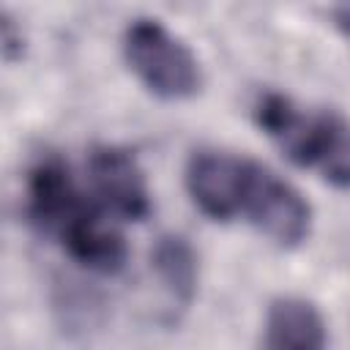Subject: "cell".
Returning a JSON list of instances; mask_svg holds the SVG:
<instances>
[{"mask_svg":"<svg viewBox=\"0 0 350 350\" xmlns=\"http://www.w3.org/2000/svg\"><path fill=\"white\" fill-rule=\"evenodd\" d=\"M254 118L260 129L301 167L317 170L328 183L350 189V123L331 112L298 107L284 93H262Z\"/></svg>","mask_w":350,"mask_h":350,"instance_id":"1","label":"cell"},{"mask_svg":"<svg viewBox=\"0 0 350 350\" xmlns=\"http://www.w3.org/2000/svg\"><path fill=\"white\" fill-rule=\"evenodd\" d=\"M123 52L139 82L159 98H191L202 85L191 49L156 19H134L123 36Z\"/></svg>","mask_w":350,"mask_h":350,"instance_id":"2","label":"cell"},{"mask_svg":"<svg viewBox=\"0 0 350 350\" xmlns=\"http://www.w3.org/2000/svg\"><path fill=\"white\" fill-rule=\"evenodd\" d=\"M235 216H246V221L254 224L265 238L287 249L304 243L312 227V208L304 194L273 170L252 159L243 161Z\"/></svg>","mask_w":350,"mask_h":350,"instance_id":"3","label":"cell"},{"mask_svg":"<svg viewBox=\"0 0 350 350\" xmlns=\"http://www.w3.org/2000/svg\"><path fill=\"white\" fill-rule=\"evenodd\" d=\"M96 197L123 219H142L150 211V194L137 159L115 145H101L88 161Z\"/></svg>","mask_w":350,"mask_h":350,"instance_id":"4","label":"cell"},{"mask_svg":"<svg viewBox=\"0 0 350 350\" xmlns=\"http://www.w3.org/2000/svg\"><path fill=\"white\" fill-rule=\"evenodd\" d=\"M90 202L79 194L68 167L60 159H41L27 175V216L46 232L57 235L74 216H79Z\"/></svg>","mask_w":350,"mask_h":350,"instance_id":"5","label":"cell"},{"mask_svg":"<svg viewBox=\"0 0 350 350\" xmlns=\"http://www.w3.org/2000/svg\"><path fill=\"white\" fill-rule=\"evenodd\" d=\"M241 175L243 159L221 150H197L186 164V189L205 216L227 221L238 211Z\"/></svg>","mask_w":350,"mask_h":350,"instance_id":"6","label":"cell"},{"mask_svg":"<svg viewBox=\"0 0 350 350\" xmlns=\"http://www.w3.org/2000/svg\"><path fill=\"white\" fill-rule=\"evenodd\" d=\"M57 241L74 257L79 265L98 271V273H115L126 262V241L123 235L107 224L98 211L90 205L79 216H74L60 232Z\"/></svg>","mask_w":350,"mask_h":350,"instance_id":"7","label":"cell"},{"mask_svg":"<svg viewBox=\"0 0 350 350\" xmlns=\"http://www.w3.org/2000/svg\"><path fill=\"white\" fill-rule=\"evenodd\" d=\"M325 320L304 298H276L265 314L262 347L268 350H320L325 347Z\"/></svg>","mask_w":350,"mask_h":350,"instance_id":"8","label":"cell"},{"mask_svg":"<svg viewBox=\"0 0 350 350\" xmlns=\"http://www.w3.org/2000/svg\"><path fill=\"white\" fill-rule=\"evenodd\" d=\"M153 268L170 298L189 306L197 293V257L180 235H164L153 249Z\"/></svg>","mask_w":350,"mask_h":350,"instance_id":"9","label":"cell"},{"mask_svg":"<svg viewBox=\"0 0 350 350\" xmlns=\"http://www.w3.org/2000/svg\"><path fill=\"white\" fill-rule=\"evenodd\" d=\"M22 44H25L22 30L16 33L14 19L5 16V19H3V55H5V60H14L16 55H22Z\"/></svg>","mask_w":350,"mask_h":350,"instance_id":"10","label":"cell"},{"mask_svg":"<svg viewBox=\"0 0 350 350\" xmlns=\"http://www.w3.org/2000/svg\"><path fill=\"white\" fill-rule=\"evenodd\" d=\"M339 19H342V25H345V30L350 33V8H347V11H345V14L339 16Z\"/></svg>","mask_w":350,"mask_h":350,"instance_id":"11","label":"cell"}]
</instances>
